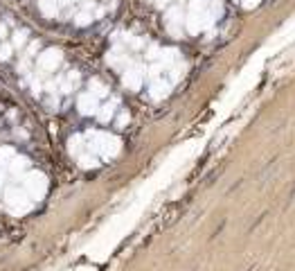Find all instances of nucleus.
<instances>
[{
    "mask_svg": "<svg viewBox=\"0 0 295 271\" xmlns=\"http://www.w3.org/2000/svg\"><path fill=\"white\" fill-rule=\"evenodd\" d=\"M38 7H41L45 14H54V11H56V0H38Z\"/></svg>",
    "mask_w": 295,
    "mask_h": 271,
    "instance_id": "1",
    "label": "nucleus"
},
{
    "mask_svg": "<svg viewBox=\"0 0 295 271\" xmlns=\"http://www.w3.org/2000/svg\"><path fill=\"white\" fill-rule=\"evenodd\" d=\"M0 34H5V27H0Z\"/></svg>",
    "mask_w": 295,
    "mask_h": 271,
    "instance_id": "2",
    "label": "nucleus"
}]
</instances>
